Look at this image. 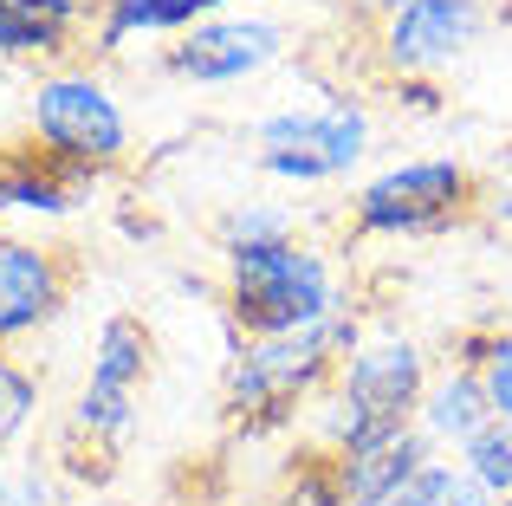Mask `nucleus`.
I'll list each match as a JSON object with an SVG mask.
<instances>
[{"instance_id": "obj_1", "label": "nucleus", "mask_w": 512, "mask_h": 506, "mask_svg": "<svg viewBox=\"0 0 512 506\" xmlns=\"http://www.w3.org/2000/svg\"><path fill=\"white\" fill-rule=\"evenodd\" d=\"M363 312L357 299L344 312L318 318L305 331H279V338H234V357H227L221 377V416L234 435L260 442V435H279L331 390V377L344 370V357L357 351L363 338Z\"/></svg>"}, {"instance_id": "obj_2", "label": "nucleus", "mask_w": 512, "mask_h": 506, "mask_svg": "<svg viewBox=\"0 0 512 506\" xmlns=\"http://www.w3.org/2000/svg\"><path fill=\"white\" fill-rule=\"evenodd\" d=\"M428 377H435V364L409 331H389V325L363 331L357 351L344 357V370L331 377V390L312 403L318 448L325 455H357V448H376L389 435L415 429Z\"/></svg>"}, {"instance_id": "obj_3", "label": "nucleus", "mask_w": 512, "mask_h": 506, "mask_svg": "<svg viewBox=\"0 0 512 506\" xmlns=\"http://www.w3.org/2000/svg\"><path fill=\"white\" fill-rule=\"evenodd\" d=\"M221 312L234 325V338H279V331H305L318 318L344 312L350 292L338 279L325 247H312L305 234L273 247H240L221 253Z\"/></svg>"}, {"instance_id": "obj_4", "label": "nucleus", "mask_w": 512, "mask_h": 506, "mask_svg": "<svg viewBox=\"0 0 512 506\" xmlns=\"http://www.w3.org/2000/svg\"><path fill=\"white\" fill-rule=\"evenodd\" d=\"M487 182L461 156H409L350 189V241H441L480 221Z\"/></svg>"}, {"instance_id": "obj_5", "label": "nucleus", "mask_w": 512, "mask_h": 506, "mask_svg": "<svg viewBox=\"0 0 512 506\" xmlns=\"http://www.w3.org/2000/svg\"><path fill=\"white\" fill-rule=\"evenodd\" d=\"M26 137L72 169L111 176L130 156V111L91 65H52L26 91Z\"/></svg>"}, {"instance_id": "obj_6", "label": "nucleus", "mask_w": 512, "mask_h": 506, "mask_svg": "<svg viewBox=\"0 0 512 506\" xmlns=\"http://www.w3.org/2000/svg\"><path fill=\"white\" fill-rule=\"evenodd\" d=\"M260 143V176L286 182V189H325L363 169L376 143V124L363 98H325V104H286L253 124Z\"/></svg>"}, {"instance_id": "obj_7", "label": "nucleus", "mask_w": 512, "mask_h": 506, "mask_svg": "<svg viewBox=\"0 0 512 506\" xmlns=\"http://www.w3.org/2000/svg\"><path fill=\"white\" fill-rule=\"evenodd\" d=\"M150 370H156V331L137 312H111L98 325V338H91V370H85L72 416H65V435L98 448V455H117L137 435Z\"/></svg>"}, {"instance_id": "obj_8", "label": "nucleus", "mask_w": 512, "mask_h": 506, "mask_svg": "<svg viewBox=\"0 0 512 506\" xmlns=\"http://www.w3.org/2000/svg\"><path fill=\"white\" fill-rule=\"evenodd\" d=\"M292 52V33L286 20L273 13H214V20L188 26L163 46V72L182 78V85H201V91H221V85H247V78L273 72L279 59Z\"/></svg>"}, {"instance_id": "obj_9", "label": "nucleus", "mask_w": 512, "mask_h": 506, "mask_svg": "<svg viewBox=\"0 0 512 506\" xmlns=\"http://www.w3.org/2000/svg\"><path fill=\"white\" fill-rule=\"evenodd\" d=\"M487 33V0H409L376 20V65L383 78H448L474 59Z\"/></svg>"}, {"instance_id": "obj_10", "label": "nucleus", "mask_w": 512, "mask_h": 506, "mask_svg": "<svg viewBox=\"0 0 512 506\" xmlns=\"http://www.w3.org/2000/svg\"><path fill=\"white\" fill-rule=\"evenodd\" d=\"M78 292V260L65 247H46L33 234L0 228V351L39 338L59 325V312Z\"/></svg>"}, {"instance_id": "obj_11", "label": "nucleus", "mask_w": 512, "mask_h": 506, "mask_svg": "<svg viewBox=\"0 0 512 506\" xmlns=\"http://www.w3.org/2000/svg\"><path fill=\"white\" fill-rule=\"evenodd\" d=\"M104 176L59 163L52 150H39L33 137H7L0 143V215H26V221H65L72 208H85V195Z\"/></svg>"}, {"instance_id": "obj_12", "label": "nucleus", "mask_w": 512, "mask_h": 506, "mask_svg": "<svg viewBox=\"0 0 512 506\" xmlns=\"http://www.w3.org/2000/svg\"><path fill=\"white\" fill-rule=\"evenodd\" d=\"M91 26V0H0V65H65Z\"/></svg>"}, {"instance_id": "obj_13", "label": "nucleus", "mask_w": 512, "mask_h": 506, "mask_svg": "<svg viewBox=\"0 0 512 506\" xmlns=\"http://www.w3.org/2000/svg\"><path fill=\"white\" fill-rule=\"evenodd\" d=\"M234 0H91V59H117L130 39H175Z\"/></svg>"}, {"instance_id": "obj_14", "label": "nucleus", "mask_w": 512, "mask_h": 506, "mask_svg": "<svg viewBox=\"0 0 512 506\" xmlns=\"http://www.w3.org/2000/svg\"><path fill=\"white\" fill-rule=\"evenodd\" d=\"M487 422H493L487 377L467 370V364H435V377H428V390H422V409H415V429H422L441 455H454V448L474 442Z\"/></svg>"}, {"instance_id": "obj_15", "label": "nucleus", "mask_w": 512, "mask_h": 506, "mask_svg": "<svg viewBox=\"0 0 512 506\" xmlns=\"http://www.w3.org/2000/svg\"><path fill=\"white\" fill-rule=\"evenodd\" d=\"M435 455L441 448L428 442L422 429H402V435H389V442H376V448H357V455H331V468H338L344 506H383L415 468H428Z\"/></svg>"}, {"instance_id": "obj_16", "label": "nucleus", "mask_w": 512, "mask_h": 506, "mask_svg": "<svg viewBox=\"0 0 512 506\" xmlns=\"http://www.w3.org/2000/svg\"><path fill=\"white\" fill-rule=\"evenodd\" d=\"M299 234V215L286 202H234L221 221H214V247L221 253H240V247H273V241H292Z\"/></svg>"}, {"instance_id": "obj_17", "label": "nucleus", "mask_w": 512, "mask_h": 506, "mask_svg": "<svg viewBox=\"0 0 512 506\" xmlns=\"http://www.w3.org/2000/svg\"><path fill=\"white\" fill-rule=\"evenodd\" d=\"M454 468H461L467 481H480L493 500H506V494H512V422L493 416L487 429L474 435V442L454 448Z\"/></svg>"}, {"instance_id": "obj_18", "label": "nucleus", "mask_w": 512, "mask_h": 506, "mask_svg": "<svg viewBox=\"0 0 512 506\" xmlns=\"http://www.w3.org/2000/svg\"><path fill=\"white\" fill-rule=\"evenodd\" d=\"M33 422H39V377L20 364V357L0 351V461L26 442Z\"/></svg>"}, {"instance_id": "obj_19", "label": "nucleus", "mask_w": 512, "mask_h": 506, "mask_svg": "<svg viewBox=\"0 0 512 506\" xmlns=\"http://www.w3.org/2000/svg\"><path fill=\"white\" fill-rule=\"evenodd\" d=\"M273 506H344L338 494V468H331L325 448H305V455H292L286 481H279V500Z\"/></svg>"}, {"instance_id": "obj_20", "label": "nucleus", "mask_w": 512, "mask_h": 506, "mask_svg": "<svg viewBox=\"0 0 512 506\" xmlns=\"http://www.w3.org/2000/svg\"><path fill=\"white\" fill-rule=\"evenodd\" d=\"M454 474H461V468H454L448 455H435L428 468H415V474H409V481H402L383 506H441V500H448V487H454Z\"/></svg>"}, {"instance_id": "obj_21", "label": "nucleus", "mask_w": 512, "mask_h": 506, "mask_svg": "<svg viewBox=\"0 0 512 506\" xmlns=\"http://www.w3.org/2000/svg\"><path fill=\"white\" fill-rule=\"evenodd\" d=\"M480 377H487L493 416H500V422H512V331H506V325L493 331V351H487V364H480Z\"/></svg>"}, {"instance_id": "obj_22", "label": "nucleus", "mask_w": 512, "mask_h": 506, "mask_svg": "<svg viewBox=\"0 0 512 506\" xmlns=\"http://www.w3.org/2000/svg\"><path fill=\"white\" fill-rule=\"evenodd\" d=\"M0 506H59L46 468H0Z\"/></svg>"}, {"instance_id": "obj_23", "label": "nucleus", "mask_w": 512, "mask_h": 506, "mask_svg": "<svg viewBox=\"0 0 512 506\" xmlns=\"http://www.w3.org/2000/svg\"><path fill=\"white\" fill-rule=\"evenodd\" d=\"M389 98H396V111H415V117H435L441 111L435 78H389Z\"/></svg>"}, {"instance_id": "obj_24", "label": "nucleus", "mask_w": 512, "mask_h": 506, "mask_svg": "<svg viewBox=\"0 0 512 506\" xmlns=\"http://www.w3.org/2000/svg\"><path fill=\"white\" fill-rule=\"evenodd\" d=\"M487 221H500V228H512V182H500V189H487V208H480Z\"/></svg>"}, {"instance_id": "obj_25", "label": "nucleus", "mask_w": 512, "mask_h": 506, "mask_svg": "<svg viewBox=\"0 0 512 506\" xmlns=\"http://www.w3.org/2000/svg\"><path fill=\"white\" fill-rule=\"evenodd\" d=\"M350 7H357V13H376V20H389V13L409 7V0H350Z\"/></svg>"}, {"instance_id": "obj_26", "label": "nucleus", "mask_w": 512, "mask_h": 506, "mask_svg": "<svg viewBox=\"0 0 512 506\" xmlns=\"http://www.w3.org/2000/svg\"><path fill=\"white\" fill-rule=\"evenodd\" d=\"M500 182H512V137H506V150H500Z\"/></svg>"}, {"instance_id": "obj_27", "label": "nucleus", "mask_w": 512, "mask_h": 506, "mask_svg": "<svg viewBox=\"0 0 512 506\" xmlns=\"http://www.w3.org/2000/svg\"><path fill=\"white\" fill-rule=\"evenodd\" d=\"M500 506H512V494H506V500H500Z\"/></svg>"}]
</instances>
